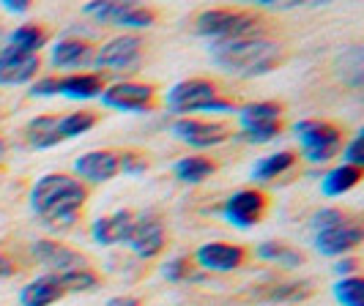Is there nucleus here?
Here are the masks:
<instances>
[{
  "instance_id": "nucleus-20",
  "label": "nucleus",
  "mask_w": 364,
  "mask_h": 306,
  "mask_svg": "<svg viewBox=\"0 0 364 306\" xmlns=\"http://www.w3.org/2000/svg\"><path fill=\"white\" fill-rule=\"evenodd\" d=\"M66 293L60 288V279L53 273H44L33 282H28L19 290V306H53L63 298Z\"/></svg>"
},
{
  "instance_id": "nucleus-32",
  "label": "nucleus",
  "mask_w": 364,
  "mask_h": 306,
  "mask_svg": "<svg viewBox=\"0 0 364 306\" xmlns=\"http://www.w3.org/2000/svg\"><path fill=\"white\" fill-rule=\"evenodd\" d=\"M334 298L343 306H364V279L362 276H348L334 285Z\"/></svg>"
},
{
  "instance_id": "nucleus-28",
  "label": "nucleus",
  "mask_w": 364,
  "mask_h": 306,
  "mask_svg": "<svg viewBox=\"0 0 364 306\" xmlns=\"http://www.w3.org/2000/svg\"><path fill=\"white\" fill-rule=\"evenodd\" d=\"M156 22V11L148 9V6H140V3H132L127 0L121 17L115 22V28H127V31H146Z\"/></svg>"
},
{
  "instance_id": "nucleus-1",
  "label": "nucleus",
  "mask_w": 364,
  "mask_h": 306,
  "mask_svg": "<svg viewBox=\"0 0 364 306\" xmlns=\"http://www.w3.org/2000/svg\"><path fill=\"white\" fill-rule=\"evenodd\" d=\"M88 200V189L66 173L41 175L31 189V208L47 227H69Z\"/></svg>"
},
{
  "instance_id": "nucleus-24",
  "label": "nucleus",
  "mask_w": 364,
  "mask_h": 306,
  "mask_svg": "<svg viewBox=\"0 0 364 306\" xmlns=\"http://www.w3.org/2000/svg\"><path fill=\"white\" fill-rule=\"evenodd\" d=\"M293 164H296V153H291V151H279V153H272V156H263L255 164V170H252V180L255 183H266V180L279 178L282 173L291 170Z\"/></svg>"
},
{
  "instance_id": "nucleus-30",
  "label": "nucleus",
  "mask_w": 364,
  "mask_h": 306,
  "mask_svg": "<svg viewBox=\"0 0 364 306\" xmlns=\"http://www.w3.org/2000/svg\"><path fill=\"white\" fill-rule=\"evenodd\" d=\"M58 279H60L63 293H91V290L99 288V276L88 266L85 268H74L69 273H60Z\"/></svg>"
},
{
  "instance_id": "nucleus-26",
  "label": "nucleus",
  "mask_w": 364,
  "mask_h": 306,
  "mask_svg": "<svg viewBox=\"0 0 364 306\" xmlns=\"http://www.w3.org/2000/svg\"><path fill=\"white\" fill-rule=\"evenodd\" d=\"M44 44H47V31L41 25H19L9 33V47H17L22 53L38 55Z\"/></svg>"
},
{
  "instance_id": "nucleus-15",
  "label": "nucleus",
  "mask_w": 364,
  "mask_h": 306,
  "mask_svg": "<svg viewBox=\"0 0 364 306\" xmlns=\"http://www.w3.org/2000/svg\"><path fill=\"white\" fill-rule=\"evenodd\" d=\"M364 230L356 219H346L343 224L331 227L326 233L315 235V249L323 254V257H343L350 249H356L362 244Z\"/></svg>"
},
{
  "instance_id": "nucleus-18",
  "label": "nucleus",
  "mask_w": 364,
  "mask_h": 306,
  "mask_svg": "<svg viewBox=\"0 0 364 306\" xmlns=\"http://www.w3.org/2000/svg\"><path fill=\"white\" fill-rule=\"evenodd\" d=\"M50 63L55 69H85L93 63V47L82 38H60L50 50Z\"/></svg>"
},
{
  "instance_id": "nucleus-10",
  "label": "nucleus",
  "mask_w": 364,
  "mask_h": 306,
  "mask_svg": "<svg viewBox=\"0 0 364 306\" xmlns=\"http://www.w3.org/2000/svg\"><path fill=\"white\" fill-rule=\"evenodd\" d=\"M102 104L118 112H148L156 102V88L143 82H115L102 90Z\"/></svg>"
},
{
  "instance_id": "nucleus-41",
  "label": "nucleus",
  "mask_w": 364,
  "mask_h": 306,
  "mask_svg": "<svg viewBox=\"0 0 364 306\" xmlns=\"http://www.w3.org/2000/svg\"><path fill=\"white\" fill-rule=\"evenodd\" d=\"M105 306H140V301L132 298V295H115V298H109Z\"/></svg>"
},
{
  "instance_id": "nucleus-21",
  "label": "nucleus",
  "mask_w": 364,
  "mask_h": 306,
  "mask_svg": "<svg viewBox=\"0 0 364 306\" xmlns=\"http://www.w3.org/2000/svg\"><path fill=\"white\" fill-rule=\"evenodd\" d=\"M25 137H28V145L36 148V151H50V148L63 143L60 129H58V118H53V115H38V118H33L25 126Z\"/></svg>"
},
{
  "instance_id": "nucleus-8",
  "label": "nucleus",
  "mask_w": 364,
  "mask_h": 306,
  "mask_svg": "<svg viewBox=\"0 0 364 306\" xmlns=\"http://www.w3.org/2000/svg\"><path fill=\"white\" fill-rule=\"evenodd\" d=\"M266 208H269V200H266L263 192H257V189H241V192L230 195V197L222 202L219 214H222V219L228 224H233L238 230H250V227H255L257 222L263 219Z\"/></svg>"
},
{
  "instance_id": "nucleus-37",
  "label": "nucleus",
  "mask_w": 364,
  "mask_h": 306,
  "mask_svg": "<svg viewBox=\"0 0 364 306\" xmlns=\"http://www.w3.org/2000/svg\"><path fill=\"white\" fill-rule=\"evenodd\" d=\"M31 96H33V99L58 96V77H44V80H36V82H33V88H31Z\"/></svg>"
},
{
  "instance_id": "nucleus-31",
  "label": "nucleus",
  "mask_w": 364,
  "mask_h": 306,
  "mask_svg": "<svg viewBox=\"0 0 364 306\" xmlns=\"http://www.w3.org/2000/svg\"><path fill=\"white\" fill-rule=\"evenodd\" d=\"M124 6L127 3H121V0H91V3L82 6V14L93 17L102 25H115L118 17H121V11H124Z\"/></svg>"
},
{
  "instance_id": "nucleus-9",
  "label": "nucleus",
  "mask_w": 364,
  "mask_h": 306,
  "mask_svg": "<svg viewBox=\"0 0 364 306\" xmlns=\"http://www.w3.org/2000/svg\"><path fill=\"white\" fill-rule=\"evenodd\" d=\"M173 137L186 143L189 148H214V145L228 143L233 137V131L219 124V121H200V118H176L173 121Z\"/></svg>"
},
{
  "instance_id": "nucleus-23",
  "label": "nucleus",
  "mask_w": 364,
  "mask_h": 306,
  "mask_svg": "<svg viewBox=\"0 0 364 306\" xmlns=\"http://www.w3.org/2000/svg\"><path fill=\"white\" fill-rule=\"evenodd\" d=\"M173 173H176V178L181 180V183L198 186V183H203V180L211 178L217 173V164L211 162V159H205V156H183V159L176 162Z\"/></svg>"
},
{
  "instance_id": "nucleus-35",
  "label": "nucleus",
  "mask_w": 364,
  "mask_h": 306,
  "mask_svg": "<svg viewBox=\"0 0 364 306\" xmlns=\"http://www.w3.org/2000/svg\"><path fill=\"white\" fill-rule=\"evenodd\" d=\"M162 276L167 282H186V279H195L192 273V263L186 257H176V260H167L162 266Z\"/></svg>"
},
{
  "instance_id": "nucleus-36",
  "label": "nucleus",
  "mask_w": 364,
  "mask_h": 306,
  "mask_svg": "<svg viewBox=\"0 0 364 306\" xmlns=\"http://www.w3.org/2000/svg\"><path fill=\"white\" fill-rule=\"evenodd\" d=\"M343 164H350V167H364V131H359L350 143L346 145L343 151Z\"/></svg>"
},
{
  "instance_id": "nucleus-14",
  "label": "nucleus",
  "mask_w": 364,
  "mask_h": 306,
  "mask_svg": "<svg viewBox=\"0 0 364 306\" xmlns=\"http://www.w3.org/2000/svg\"><path fill=\"white\" fill-rule=\"evenodd\" d=\"M38 69V55L22 53L17 47L0 50V85H28L31 80H36Z\"/></svg>"
},
{
  "instance_id": "nucleus-3",
  "label": "nucleus",
  "mask_w": 364,
  "mask_h": 306,
  "mask_svg": "<svg viewBox=\"0 0 364 306\" xmlns=\"http://www.w3.org/2000/svg\"><path fill=\"white\" fill-rule=\"evenodd\" d=\"M263 19L241 9H205L195 19V33L214 41H236V38L260 36Z\"/></svg>"
},
{
  "instance_id": "nucleus-7",
  "label": "nucleus",
  "mask_w": 364,
  "mask_h": 306,
  "mask_svg": "<svg viewBox=\"0 0 364 306\" xmlns=\"http://www.w3.org/2000/svg\"><path fill=\"white\" fill-rule=\"evenodd\" d=\"M219 99V90L211 80L192 77L167 90V109L176 118H189V112H205V107Z\"/></svg>"
},
{
  "instance_id": "nucleus-33",
  "label": "nucleus",
  "mask_w": 364,
  "mask_h": 306,
  "mask_svg": "<svg viewBox=\"0 0 364 306\" xmlns=\"http://www.w3.org/2000/svg\"><path fill=\"white\" fill-rule=\"evenodd\" d=\"M148 170V159L143 153H137V151H124V153H118V173H124V175H143Z\"/></svg>"
},
{
  "instance_id": "nucleus-4",
  "label": "nucleus",
  "mask_w": 364,
  "mask_h": 306,
  "mask_svg": "<svg viewBox=\"0 0 364 306\" xmlns=\"http://www.w3.org/2000/svg\"><path fill=\"white\" fill-rule=\"evenodd\" d=\"M293 134L304 148V159L310 164H326L340 153L343 145V131L328 124V121H318V118H307L293 124Z\"/></svg>"
},
{
  "instance_id": "nucleus-29",
  "label": "nucleus",
  "mask_w": 364,
  "mask_h": 306,
  "mask_svg": "<svg viewBox=\"0 0 364 306\" xmlns=\"http://www.w3.org/2000/svg\"><path fill=\"white\" fill-rule=\"evenodd\" d=\"M93 126H96V115L88 112V109L72 112V115H66V118L58 121V129H60V137H63V140H74V137L91 131Z\"/></svg>"
},
{
  "instance_id": "nucleus-25",
  "label": "nucleus",
  "mask_w": 364,
  "mask_h": 306,
  "mask_svg": "<svg viewBox=\"0 0 364 306\" xmlns=\"http://www.w3.org/2000/svg\"><path fill=\"white\" fill-rule=\"evenodd\" d=\"M257 257L266 260V263H277L282 268H299L304 263V254L296 252L288 244H279V241H266L257 246Z\"/></svg>"
},
{
  "instance_id": "nucleus-11",
  "label": "nucleus",
  "mask_w": 364,
  "mask_h": 306,
  "mask_svg": "<svg viewBox=\"0 0 364 306\" xmlns=\"http://www.w3.org/2000/svg\"><path fill=\"white\" fill-rule=\"evenodd\" d=\"M127 244H129V249H132V254L140 257V260H154V257H159L164 249V244H167L164 224L156 217H151V214H148V217L146 214L137 217Z\"/></svg>"
},
{
  "instance_id": "nucleus-16",
  "label": "nucleus",
  "mask_w": 364,
  "mask_h": 306,
  "mask_svg": "<svg viewBox=\"0 0 364 306\" xmlns=\"http://www.w3.org/2000/svg\"><path fill=\"white\" fill-rule=\"evenodd\" d=\"M134 214L132 211H115L109 217H99L91 224V238L99 246H115V244H127L129 233L134 227Z\"/></svg>"
},
{
  "instance_id": "nucleus-17",
  "label": "nucleus",
  "mask_w": 364,
  "mask_h": 306,
  "mask_svg": "<svg viewBox=\"0 0 364 306\" xmlns=\"http://www.w3.org/2000/svg\"><path fill=\"white\" fill-rule=\"evenodd\" d=\"M74 170L91 183H107L118 175V151H88L74 162Z\"/></svg>"
},
{
  "instance_id": "nucleus-42",
  "label": "nucleus",
  "mask_w": 364,
  "mask_h": 306,
  "mask_svg": "<svg viewBox=\"0 0 364 306\" xmlns=\"http://www.w3.org/2000/svg\"><path fill=\"white\" fill-rule=\"evenodd\" d=\"M3 151H6V143H3V137H0V156H3Z\"/></svg>"
},
{
  "instance_id": "nucleus-19",
  "label": "nucleus",
  "mask_w": 364,
  "mask_h": 306,
  "mask_svg": "<svg viewBox=\"0 0 364 306\" xmlns=\"http://www.w3.org/2000/svg\"><path fill=\"white\" fill-rule=\"evenodd\" d=\"M105 90V77L102 74L88 72H74L63 80H58V96H66L72 102H88V99H99Z\"/></svg>"
},
{
  "instance_id": "nucleus-34",
  "label": "nucleus",
  "mask_w": 364,
  "mask_h": 306,
  "mask_svg": "<svg viewBox=\"0 0 364 306\" xmlns=\"http://www.w3.org/2000/svg\"><path fill=\"white\" fill-rule=\"evenodd\" d=\"M346 214L340 211V208H321L315 217H312V233H326V230H331V227H337V224H343L346 222Z\"/></svg>"
},
{
  "instance_id": "nucleus-12",
  "label": "nucleus",
  "mask_w": 364,
  "mask_h": 306,
  "mask_svg": "<svg viewBox=\"0 0 364 306\" xmlns=\"http://www.w3.org/2000/svg\"><path fill=\"white\" fill-rule=\"evenodd\" d=\"M31 254L38 266L50 271L53 276H60V273H69L74 268H85V257L80 252H74L69 246L58 244V241H50V238H41V241H33L31 244Z\"/></svg>"
},
{
  "instance_id": "nucleus-39",
  "label": "nucleus",
  "mask_w": 364,
  "mask_h": 306,
  "mask_svg": "<svg viewBox=\"0 0 364 306\" xmlns=\"http://www.w3.org/2000/svg\"><path fill=\"white\" fill-rule=\"evenodd\" d=\"M14 273H17V266H14V260H11L9 254L0 249V282H3V279H11Z\"/></svg>"
},
{
  "instance_id": "nucleus-6",
  "label": "nucleus",
  "mask_w": 364,
  "mask_h": 306,
  "mask_svg": "<svg viewBox=\"0 0 364 306\" xmlns=\"http://www.w3.org/2000/svg\"><path fill=\"white\" fill-rule=\"evenodd\" d=\"M93 63L99 74H132L140 69L143 63V38L137 33H121V36L109 38L107 44H102L93 53Z\"/></svg>"
},
{
  "instance_id": "nucleus-13",
  "label": "nucleus",
  "mask_w": 364,
  "mask_h": 306,
  "mask_svg": "<svg viewBox=\"0 0 364 306\" xmlns=\"http://www.w3.org/2000/svg\"><path fill=\"white\" fill-rule=\"evenodd\" d=\"M244 260H247V252L238 244H225V241L203 244L195 252V263L203 271H211V273H230V271L241 268Z\"/></svg>"
},
{
  "instance_id": "nucleus-22",
  "label": "nucleus",
  "mask_w": 364,
  "mask_h": 306,
  "mask_svg": "<svg viewBox=\"0 0 364 306\" xmlns=\"http://www.w3.org/2000/svg\"><path fill=\"white\" fill-rule=\"evenodd\" d=\"M359 180H362V170H359V167L340 164V167L328 170L326 175H323L321 189H323V195H326V197H343V195H346V192H350V189H353Z\"/></svg>"
},
{
  "instance_id": "nucleus-38",
  "label": "nucleus",
  "mask_w": 364,
  "mask_h": 306,
  "mask_svg": "<svg viewBox=\"0 0 364 306\" xmlns=\"http://www.w3.org/2000/svg\"><path fill=\"white\" fill-rule=\"evenodd\" d=\"M356 271H359V260H356V257H343V260L334 266V273H337V276H343V279L356 276Z\"/></svg>"
},
{
  "instance_id": "nucleus-40",
  "label": "nucleus",
  "mask_w": 364,
  "mask_h": 306,
  "mask_svg": "<svg viewBox=\"0 0 364 306\" xmlns=\"http://www.w3.org/2000/svg\"><path fill=\"white\" fill-rule=\"evenodd\" d=\"M0 6H3L6 11H11V14H25V11H31V0H0Z\"/></svg>"
},
{
  "instance_id": "nucleus-5",
  "label": "nucleus",
  "mask_w": 364,
  "mask_h": 306,
  "mask_svg": "<svg viewBox=\"0 0 364 306\" xmlns=\"http://www.w3.org/2000/svg\"><path fill=\"white\" fill-rule=\"evenodd\" d=\"M282 104L277 102H252L238 109V124H241V140L252 145L272 143L282 131Z\"/></svg>"
},
{
  "instance_id": "nucleus-2",
  "label": "nucleus",
  "mask_w": 364,
  "mask_h": 306,
  "mask_svg": "<svg viewBox=\"0 0 364 306\" xmlns=\"http://www.w3.org/2000/svg\"><path fill=\"white\" fill-rule=\"evenodd\" d=\"M211 60L222 72L233 74L238 80L263 77L282 60V47L272 38H236V41H214L211 44Z\"/></svg>"
},
{
  "instance_id": "nucleus-27",
  "label": "nucleus",
  "mask_w": 364,
  "mask_h": 306,
  "mask_svg": "<svg viewBox=\"0 0 364 306\" xmlns=\"http://www.w3.org/2000/svg\"><path fill=\"white\" fill-rule=\"evenodd\" d=\"M312 295V282H285V285H272L263 293V301L272 304H296Z\"/></svg>"
}]
</instances>
